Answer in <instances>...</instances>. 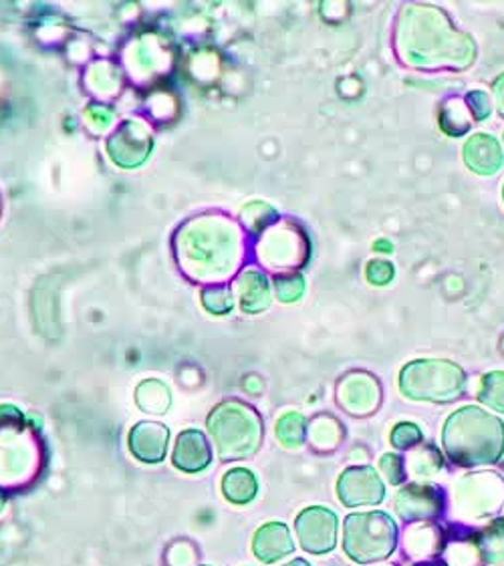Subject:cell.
<instances>
[{"label": "cell", "mask_w": 504, "mask_h": 566, "mask_svg": "<svg viewBox=\"0 0 504 566\" xmlns=\"http://www.w3.org/2000/svg\"><path fill=\"white\" fill-rule=\"evenodd\" d=\"M341 435H343V430H341L340 423L333 418L317 419L314 426H311V433H309L315 447L323 450V452L335 450L340 445Z\"/></svg>", "instance_id": "44dd1931"}, {"label": "cell", "mask_w": 504, "mask_h": 566, "mask_svg": "<svg viewBox=\"0 0 504 566\" xmlns=\"http://www.w3.org/2000/svg\"><path fill=\"white\" fill-rule=\"evenodd\" d=\"M406 470L416 478H430L444 470V456L434 445H420L409 450Z\"/></svg>", "instance_id": "e0dca14e"}, {"label": "cell", "mask_w": 504, "mask_h": 566, "mask_svg": "<svg viewBox=\"0 0 504 566\" xmlns=\"http://www.w3.org/2000/svg\"><path fill=\"white\" fill-rule=\"evenodd\" d=\"M376 250H385V253H390L392 246H390V243H385V241H380V243L376 244Z\"/></svg>", "instance_id": "4dcf8cb0"}, {"label": "cell", "mask_w": 504, "mask_h": 566, "mask_svg": "<svg viewBox=\"0 0 504 566\" xmlns=\"http://www.w3.org/2000/svg\"><path fill=\"white\" fill-rule=\"evenodd\" d=\"M340 518L323 506L305 508L295 520V532L300 549L309 554H328L337 544Z\"/></svg>", "instance_id": "52a82bcc"}, {"label": "cell", "mask_w": 504, "mask_h": 566, "mask_svg": "<svg viewBox=\"0 0 504 566\" xmlns=\"http://www.w3.org/2000/svg\"><path fill=\"white\" fill-rule=\"evenodd\" d=\"M504 506V478L496 472H472L452 488V516L460 522L487 520Z\"/></svg>", "instance_id": "8992f818"}, {"label": "cell", "mask_w": 504, "mask_h": 566, "mask_svg": "<svg viewBox=\"0 0 504 566\" xmlns=\"http://www.w3.org/2000/svg\"><path fill=\"white\" fill-rule=\"evenodd\" d=\"M494 94H496V101H499V109L504 113V75L494 83Z\"/></svg>", "instance_id": "83f0119b"}, {"label": "cell", "mask_w": 504, "mask_h": 566, "mask_svg": "<svg viewBox=\"0 0 504 566\" xmlns=\"http://www.w3.org/2000/svg\"><path fill=\"white\" fill-rule=\"evenodd\" d=\"M395 513L411 522H434L446 510L444 492L434 484L411 482L395 494Z\"/></svg>", "instance_id": "ba28073f"}, {"label": "cell", "mask_w": 504, "mask_h": 566, "mask_svg": "<svg viewBox=\"0 0 504 566\" xmlns=\"http://www.w3.org/2000/svg\"><path fill=\"white\" fill-rule=\"evenodd\" d=\"M208 430L222 459L248 458L259 450L262 440L259 416L238 402L217 407L208 418Z\"/></svg>", "instance_id": "5b68a950"}, {"label": "cell", "mask_w": 504, "mask_h": 566, "mask_svg": "<svg viewBox=\"0 0 504 566\" xmlns=\"http://www.w3.org/2000/svg\"><path fill=\"white\" fill-rule=\"evenodd\" d=\"M380 472L383 478L392 485H402L408 480V470H406V459L397 454H385L380 459Z\"/></svg>", "instance_id": "cb8c5ba5"}, {"label": "cell", "mask_w": 504, "mask_h": 566, "mask_svg": "<svg viewBox=\"0 0 504 566\" xmlns=\"http://www.w3.org/2000/svg\"><path fill=\"white\" fill-rule=\"evenodd\" d=\"M404 553L414 563L437 561L446 551V532L437 522H411L404 532L402 540Z\"/></svg>", "instance_id": "8fae6325"}, {"label": "cell", "mask_w": 504, "mask_h": 566, "mask_svg": "<svg viewBox=\"0 0 504 566\" xmlns=\"http://www.w3.org/2000/svg\"><path fill=\"white\" fill-rule=\"evenodd\" d=\"M475 540H477L484 563H489V565L504 563V520L492 522Z\"/></svg>", "instance_id": "ac0fdd59"}, {"label": "cell", "mask_w": 504, "mask_h": 566, "mask_svg": "<svg viewBox=\"0 0 504 566\" xmlns=\"http://www.w3.org/2000/svg\"><path fill=\"white\" fill-rule=\"evenodd\" d=\"M168 438L170 432L160 423H137L130 433V450L139 462L146 464H160L168 452Z\"/></svg>", "instance_id": "5bb4252c"}, {"label": "cell", "mask_w": 504, "mask_h": 566, "mask_svg": "<svg viewBox=\"0 0 504 566\" xmlns=\"http://www.w3.org/2000/svg\"><path fill=\"white\" fill-rule=\"evenodd\" d=\"M468 106L470 111L477 120H487L491 115V101H489V95L482 94V91H475V94L468 95Z\"/></svg>", "instance_id": "4316f807"}, {"label": "cell", "mask_w": 504, "mask_h": 566, "mask_svg": "<svg viewBox=\"0 0 504 566\" xmlns=\"http://www.w3.org/2000/svg\"><path fill=\"white\" fill-rule=\"evenodd\" d=\"M276 438L285 447H299L305 442V419L299 414H286L276 423Z\"/></svg>", "instance_id": "603a6c76"}, {"label": "cell", "mask_w": 504, "mask_h": 566, "mask_svg": "<svg viewBox=\"0 0 504 566\" xmlns=\"http://www.w3.org/2000/svg\"><path fill=\"white\" fill-rule=\"evenodd\" d=\"M411 566H448L444 561H423V563H414Z\"/></svg>", "instance_id": "f1b7e54d"}, {"label": "cell", "mask_w": 504, "mask_h": 566, "mask_svg": "<svg viewBox=\"0 0 504 566\" xmlns=\"http://www.w3.org/2000/svg\"><path fill=\"white\" fill-rule=\"evenodd\" d=\"M337 399L341 407L352 416H369L382 402V390L378 379L359 371L341 381Z\"/></svg>", "instance_id": "30bf717a"}, {"label": "cell", "mask_w": 504, "mask_h": 566, "mask_svg": "<svg viewBox=\"0 0 504 566\" xmlns=\"http://www.w3.org/2000/svg\"><path fill=\"white\" fill-rule=\"evenodd\" d=\"M442 445L460 468L494 466L504 456V421L478 405H464L444 423Z\"/></svg>", "instance_id": "7a4b0ae2"}, {"label": "cell", "mask_w": 504, "mask_h": 566, "mask_svg": "<svg viewBox=\"0 0 504 566\" xmlns=\"http://www.w3.org/2000/svg\"><path fill=\"white\" fill-rule=\"evenodd\" d=\"M464 160L477 174H496L503 168V149L492 135L477 134L464 148Z\"/></svg>", "instance_id": "9a60e30c"}, {"label": "cell", "mask_w": 504, "mask_h": 566, "mask_svg": "<svg viewBox=\"0 0 504 566\" xmlns=\"http://www.w3.org/2000/svg\"><path fill=\"white\" fill-rule=\"evenodd\" d=\"M466 387L463 367L444 359H420L399 373V390L414 402L446 404L458 399Z\"/></svg>", "instance_id": "277c9868"}, {"label": "cell", "mask_w": 504, "mask_h": 566, "mask_svg": "<svg viewBox=\"0 0 504 566\" xmlns=\"http://www.w3.org/2000/svg\"><path fill=\"white\" fill-rule=\"evenodd\" d=\"M172 462L182 472H202L212 462V450H210V444L202 433L188 430V432H182L177 435Z\"/></svg>", "instance_id": "4fadbf2b"}, {"label": "cell", "mask_w": 504, "mask_h": 566, "mask_svg": "<svg viewBox=\"0 0 504 566\" xmlns=\"http://www.w3.org/2000/svg\"><path fill=\"white\" fill-rule=\"evenodd\" d=\"M382 566H390V565H382Z\"/></svg>", "instance_id": "1f68e13d"}, {"label": "cell", "mask_w": 504, "mask_h": 566, "mask_svg": "<svg viewBox=\"0 0 504 566\" xmlns=\"http://www.w3.org/2000/svg\"><path fill=\"white\" fill-rule=\"evenodd\" d=\"M253 551L260 563L273 565L295 551V540L288 526L283 522H269L257 530L253 539Z\"/></svg>", "instance_id": "7c38bea8"}, {"label": "cell", "mask_w": 504, "mask_h": 566, "mask_svg": "<svg viewBox=\"0 0 504 566\" xmlns=\"http://www.w3.org/2000/svg\"><path fill=\"white\" fill-rule=\"evenodd\" d=\"M222 494L231 504L245 506L257 499L259 482L250 470L234 468L231 472L224 473V478H222Z\"/></svg>", "instance_id": "2e32d148"}, {"label": "cell", "mask_w": 504, "mask_h": 566, "mask_svg": "<svg viewBox=\"0 0 504 566\" xmlns=\"http://www.w3.org/2000/svg\"><path fill=\"white\" fill-rule=\"evenodd\" d=\"M369 283L388 284L394 279V267L388 260H373L368 267Z\"/></svg>", "instance_id": "484cf974"}, {"label": "cell", "mask_w": 504, "mask_h": 566, "mask_svg": "<svg viewBox=\"0 0 504 566\" xmlns=\"http://www.w3.org/2000/svg\"><path fill=\"white\" fill-rule=\"evenodd\" d=\"M392 445L395 450H414L416 445L422 442V432L416 423H397L392 430Z\"/></svg>", "instance_id": "d4e9b609"}, {"label": "cell", "mask_w": 504, "mask_h": 566, "mask_svg": "<svg viewBox=\"0 0 504 566\" xmlns=\"http://www.w3.org/2000/svg\"><path fill=\"white\" fill-rule=\"evenodd\" d=\"M399 542V528L382 510L349 514L343 522V551L357 565H376L390 558Z\"/></svg>", "instance_id": "3957f363"}, {"label": "cell", "mask_w": 504, "mask_h": 566, "mask_svg": "<svg viewBox=\"0 0 504 566\" xmlns=\"http://www.w3.org/2000/svg\"><path fill=\"white\" fill-rule=\"evenodd\" d=\"M478 399L484 405H489L494 411L504 414V373L494 371L480 379L478 385Z\"/></svg>", "instance_id": "7402d4cb"}, {"label": "cell", "mask_w": 504, "mask_h": 566, "mask_svg": "<svg viewBox=\"0 0 504 566\" xmlns=\"http://www.w3.org/2000/svg\"><path fill=\"white\" fill-rule=\"evenodd\" d=\"M137 404L144 411L150 414H164L170 407V392L160 381H144L137 387Z\"/></svg>", "instance_id": "d6986e66"}, {"label": "cell", "mask_w": 504, "mask_h": 566, "mask_svg": "<svg viewBox=\"0 0 504 566\" xmlns=\"http://www.w3.org/2000/svg\"><path fill=\"white\" fill-rule=\"evenodd\" d=\"M337 496L347 508L378 506L385 499L382 476L371 466H354L341 473L337 480Z\"/></svg>", "instance_id": "9c48e42d"}, {"label": "cell", "mask_w": 504, "mask_h": 566, "mask_svg": "<svg viewBox=\"0 0 504 566\" xmlns=\"http://www.w3.org/2000/svg\"><path fill=\"white\" fill-rule=\"evenodd\" d=\"M444 563L448 566H482V554L478 549L477 540H458L452 542L444 551Z\"/></svg>", "instance_id": "ffe728a7"}, {"label": "cell", "mask_w": 504, "mask_h": 566, "mask_svg": "<svg viewBox=\"0 0 504 566\" xmlns=\"http://www.w3.org/2000/svg\"><path fill=\"white\" fill-rule=\"evenodd\" d=\"M283 566H311L305 558H295V561H291V563H286Z\"/></svg>", "instance_id": "f546056e"}, {"label": "cell", "mask_w": 504, "mask_h": 566, "mask_svg": "<svg viewBox=\"0 0 504 566\" xmlns=\"http://www.w3.org/2000/svg\"><path fill=\"white\" fill-rule=\"evenodd\" d=\"M399 53L418 67L458 65L475 59V42L450 27L448 19L432 7H409L399 27Z\"/></svg>", "instance_id": "6da1fadb"}]
</instances>
